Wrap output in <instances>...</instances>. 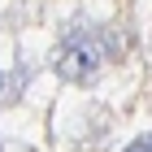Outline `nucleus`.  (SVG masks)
<instances>
[{"label":"nucleus","mask_w":152,"mask_h":152,"mask_svg":"<svg viewBox=\"0 0 152 152\" xmlns=\"http://www.w3.org/2000/svg\"><path fill=\"white\" fill-rule=\"evenodd\" d=\"M126 152H152V135H143V139H135Z\"/></svg>","instance_id":"f03ea898"},{"label":"nucleus","mask_w":152,"mask_h":152,"mask_svg":"<svg viewBox=\"0 0 152 152\" xmlns=\"http://www.w3.org/2000/svg\"><path fill=\"white\" fill-rule=\"evenodd\" d=\"M109 48H113V39L104 35V31H96V26H70L65 31V39L57 44V57H52V65H57L61 78L70 83H87L100 65H104Z\"/></svg>","instance_id":"f257e3e1"}]
</instances>
